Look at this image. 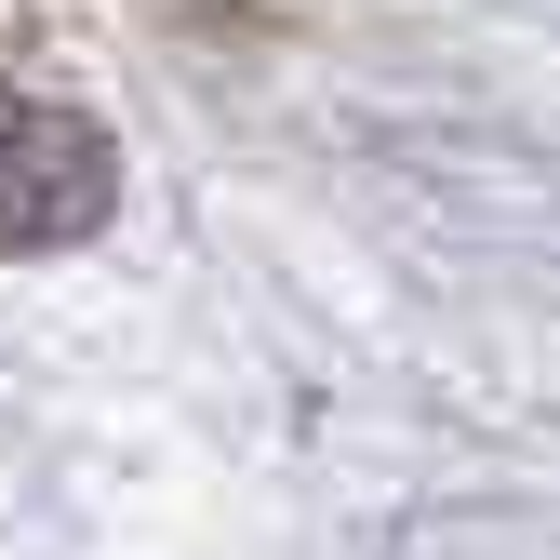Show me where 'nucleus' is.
I'll list each match as a JSON object with an SVG mask.
<instances>
[{
	"label": "nucleus",
	"mask_w": 560,
	"mask_h": 560,
	"mask_svg": "<svg viewBox=\"0 0 560 560\" xmlns=\"http://www.w3.org/2000/svg\"><path fill=\"white\" fill-rule=\"evenodd\" d=\"M107 214V148L94 120L54 107H0V254H54Z\"/></svg>",
	"instance_id": "1"
}]
</instances>
